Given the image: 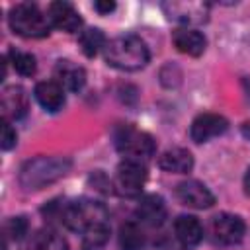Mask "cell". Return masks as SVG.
I'll return each mask as SVG.
<instances>
[{
  "instance_id": "6da1fadb",
  "label": "cell",
  "mask_w": 250,
  "mask_h": 250,
  "mask_svg": "<svg viewBox=\"0 0 250 250\" xmlns=\"http://www.w3.org/2000/svg\"><path fill=\"white\" fill-rule=\"evenodd\" d=\"M104 57L105 62L117 70H125V72H133V70H141L143 66H146L150 55H148V47L145 45V41L137 35H119L113 37L111 41H107L105 49H104Z\"/></svg>"
},
{
  "instance_id": "7a4b0ae2",
  "label": "cell",
  "mask_w": 250,
  "mask_h": 250,
  "mask_svg": "<svg viewBox=\"0 0 250 250\" xmlns=\"http://www.w3.org/2000/svg\"><path fill=\"white\" fill-rule=\"evenodd\" d=\"M70 166L72 162L64 156H37L21 166L20 184L25 189H41L66 176Z\"/></svg>"
},
{
  "instance_id": "3957f363",
  "label": "cell",
  "mask_w": 250,
  "mask_h": 250,
  "mask_svg": "<svg viewBox=\"0 0 250 250\" xmlns=\"http://www.w3.org/2000/svg\"><path fill=\"white\" fill-rule=\"evenodd\" d=\"M107 209L94 199H78L61 209V221L74 232H88L96 227L107 225Z\"/></svg>"
},
{
  "instance_id": "277c9868",
  "label": "cell",
  "mask_w": 250,
  "mask_h": 250,
  "mask_svg": "<svg viewBox=\"0 0 250 250\" xmlns=\"http://www.w3.org/2000/svg\"><path fill=\"white\" fill-rule=\"evenodd\" d=\"M8 23H10V27H12L14 33H18L21 37H27V39L47 37L51 33V25H53L51 20H49V16H45L31 2L16 4L10 10Z\"/></svg>"
},
{
  "instance_id": "5b68a950",
  "label": "cell",
  "mask_w": 250,
  "mask_h": 250,
  "mask_svg": "<svg viewBox=\"0 0 250 250\" xmlns=\"http://www.w3.org/2000/svg\"><path fill=\"white\" fill-rule=\"evenodd\" d=\"M115 148L121 154H125V158H135L145 162L154 154L156 145L148 133L139 131L131 125H121L115 131Z\"/></svg>"
},
{
  "instance_id": "8992f818",
  "label": "cell",
  "mask_w": 250,
  "mask_h": 250,
  "mask_svg": "<svg viewBox=\"0 0 250 250\" xmlns=\"http://www.w3.org/2000/svg\"><path fill=\"white\" fill-rule=\"evenodd\" d=\"M146 178H148V172H146L145 162L135 160V158H125L117 166L115 184H117V188H119L121 193H125V195H137V193H141Z\"/></svg>"
},
{
  "instance_id": "52a82bcc",
  "label": "cell",
  "mask_w": 250,
  "mask_h": 250,
  "mask_svg": "<svg viewBox=\"0 0 250 250\" xmlns=\"http://www.w3.org/2000/svg\"><path fill=\"white\" fill-rule=\"evenodd\" d=\"M162 8L168 20H174L184 25L203 23L207 21V14H209V4L203 2H166L162 4Z\"/></svg>"
},
{
  "instance_id": "ba28073f",
  "label": "cell",
  "mask_w": 250,
  "mask_h": 250,
  "mask_svg": "<svg viewBox=\"0 0 250 250\" xmlns=\"http://www.w3.org/2000/svg\"><path fill=\"white\" fill-rule=\"evenodd\" d=\"M229 129V121L219 113H199L189 127V137L195 143H207Z\"/></svg>"
},
{
  "instance_id": "9c48e42d",
  "label": "cell",
  "mask_w": 250,
  "mask_h": 250,
  "mask_svg": "<svg viewBox=\"0 0 250 250\" xmlns=\"http://www.w3.org/2000/svg\"><path fill=\"white\" fill-rule=\"evenodd\" d=\"M176 199L182 205L193 207V209H209L215 203V195L209 191V188L197 180H186L178 184L176 188Z\"/></svg>"
},
{
  "instance_id": "30bf717a",
  "label": "cell",
  "mask_w": 250,
  "mask_h": 250,
  "mask_svg": "<svg viewBox=\"0 0 250 250\" xmlns=\"http://www.w3.org/2000/svg\"><path fill=\"white\" fill-rule=\"evenodd\" d=\"M213 234L221 244H238L244 238L246 232V225L238 215L232 213H221L213 219Z\"/></svg>"
},
{
  "instance_id": "8fae6325",
  "label": "cell",
  "mask_w": 250,
  "mask_h": 250,
  "mask_svg": "<svg viewBox=\"0 0 250 250\" xmlns=\"http://www.w3.org/2000/svg\"><path fill=\"white\" fill-rule=\"evenodd\" d=\"M49 20L55 27L66 31V33H76L82 27V18L76 12V8L70 2H53L49 6Z\"/></svg>"
},
{
  "instance_id": "7c38bea8",
  "label": "cell",
  "mask_w": 250,
  "mask_h": 250,
  "mask_svg": "<svg viewBox=\"0 0 250 250\" xmlns=\"http://www.w3.org/2000/svg\"><path fill=\"white\" fill-rule=\"evenodd\" d=\"M0 105L6 119H21L29 107L25 90L21 86H6L0 96Z\"/></svg>"
},
{
  "instance_id": "4fadbf2b",
  "label": "cell",
  "mask_w": 250,
  "mask_h": 250,
  "mask_svg": "<svg viewBox=\"0 0 250 250\" xmlns=\"http://www.w3.org/2000/svg\"><path fill=\"white\" fill-rule=\"evenodd\" d=\"M172 41L180 53L189 55V57H199L207 45L203 33L197 29H191V27H178L172 33Z\"/></svg>"
},
{
  "instance_id": "5bb4252c",
  "label": "cell",
  "mask_w": 250,
  "mask_h": 250,
  "mask_svg": "<svg viewBox=\"0 0 250 250\" xmlns=\"http://www.w3.org/2000/svg\"><path fill=\"white\" fill-rule=\"evenodd\" d=\"M137 219L145 225L158 227L166 219V203L160 195H145L137 205Z\"/></svg>"
},
{
  "instance_id": "9a60e30c",
  "label": "cell",
  "mask_w": 250,
  "mask_h": 250,
  "mask_svg": "<svg viewBox=\"0 0 250 250\" xmlns=\"http://www.w3.org/2000/svg\"><path fill=\"white\" fill-rule=\"evenodd\" d=\"M35 100L41 104V107H45L47 111L55 113L64 105V92L62 86L57 80H43L35 86L33 90Z\"/></svg>"
},
{
  "instance_id": "2e32d148",
  "label": "cell",
  "mask_w": 250,
  "mask_h": 250,
  "mask_svg": "<svg viewBox=\"0 0 250 250\" xmlns=\"http://www.w3.org/2000/svg\"><path fill=\"white\" fill-rule=\"evenodd\" d=\"M158 166L170 174H188L193 168V156L189 150L174 146V148H168L160 154Z\"/></svg>"
},
{
  "instance_id": "e0dca14e",
  "label": "cell",
  "mask_w": 250,
  "mask_h": 250,
  "mask_svg": "<svg viewBox=\"0 0 250 250\" xmlns=\"http://www.w3.org/2000/svg\"><path fill=\"white\" fill-rule=\"evenodd\" d=\"M174 230H176L178 240L184 246H195L203 238V227H201L199 219L193 215H180L174 221Z\"/></svg>"
},
{
  "instance_id": "ac0fdd59",
  "label": "cell",
  "mask_w": 250,
  "mask_h": 250,
  "mask_svg": "<svg viewBox=\"0 0 250 250\" xmlns=\"http://www.w3.org/2000/svg\"><path fill=\"white\" fill-rule=\"evenodd\" d=\"M55 74L59 78V84L68 88V90H72V92H78L86 84L84 68L74 64L72 61H59L57 66H55Z\"/></svg>"
},
{
  "instance_id": "d6986e66",
  "label": "cell",
  "mask_w": 250,
  "mask_h": 250,
  "mask_svg": "<svg viewBox=\"0 0 250 250\" xmlns=\"http://www.w3.org/2000/svg\"><path fill=\"white\" fill-rule=\"evenodd\" d=\"M145 234L137 223H123L119 229V250H143Z\"/></svg>"
},
{
  "instance_id": "ffe728a7",
  "label": "cell",
  "mask_w": 250,
  "mask_h": 250,
  "mask_svg": "<svg viewBox=\"0 0 250 250\" xmlns=\"http://www.w3.org/2000/svg\"><path fill=\"white\" fill-rule=\"evenodd\" d=\"M105 45H107L105 35L98 27H90V29H86V31L80 33V47H82V53L86 57L98 55V51L100 49H105Z\"/></svg>"
},
{
  "instance_id": "44dd1931",
  "label": "cell",
  "mask_w": 250,
  "mask_h": 250,
  "mask_svg": "<svg viewBox=\"0 0 250 250\" xmlns=\"http://www.w3.org/2000/svg\"><path fill=\"white\" fill-rule=\"evenodd\" d=\"M8 61L12 62L14 70L21 76H33L35 70H37V62H35V57L31 53H25V51H16V49H10L8 51Z\"/></svg>"
},
{
  "instance_id": "7402d4cb",
  "label": "cell",
  "mask_w": 250,
  "mask_h": 250,
  "mask_svg": "<svg viewBox=\"0 0 250 250\" xmlns=\"http://www.w3.org/2000/svg\"><path fill=\"white\" fill-rule=\"evenodd\" d=\"M33 250H68V244L61 234L53 230H43L35 236Z\"/></svg>"
},
{
  "instance_id": "603a6c76",
  "label": "cell",
  "mask_w": 250,
  "mask_h": 250,
  "mask_svg": "<svg viewBox=\"0 0 250 250\" xmlns=\"http://www.w3.org/2000/svg\"><path fill=\"white\" fill-rule=\"evenodd\" d=\"M107 234H109L107 225H102V227H96V229L84 232V248L86 250H96V248L104 246L105 240H107Z\"/></svg>"
},
{
  "instance_id": "cb8c5ba5",
  "label": "cell",
  "mask_w": 250,
  "mask_h": 250,
  "mask_svg": "<svg viewBox=\"0 0 250 250\" xmlns=\"http://www.w3.org/2000/svg\"><path fill=\"white\" fill-rule=\"evenodd\" d=\"M6 232L14 240L23 238V234L27 232V221H25V217H14V219H10L8 225H6Z\"/></svg>"
},
{
  "instance_id": "d4e9b609",
  "label": "cell",
  "mask_w": 250,
  "mask_h": 250,
  "mask_svg": "<svg viewBox=\"0 0 250 250\" xmlns=\"http://www.w3.org/2000/svg\"><path fill=\"white\" fill-rule=\"evenodd\" d=\"M16 141H18L16 131L12 129V125L8 123V119H4V121H2V139H0L2 150H10L12 146H16Z\"/></svg>"
},
{
  "instance_id": "484cf974",
  "label": "cell",
  "mask_w": 250,
  "mask_h": 250,
  "mask_svg": "<svg viewBox=\"0 0 250 250\" xmlns=\"http://www.w3.org/2000/svg\"><path fill=\"white\" fill-rule=\"evenodd\" d=\"M94 10L98 12V14H109V12H113L115 10V2H94Z\"/></svg>"
},
{
  "instance_id": "4316f807",
  "label": "cell",
  "mask_w": 250,
  "mask_h": 250,
  "mask_svg": "<svg viewBox=\"0 0 250 250\" xmlns=\"http://www.w3.org/2000/svg\"><path fill=\"white\" fill-rule=\"evenodd\" d=\"M244 191L250 195V168H248L246 174H244Z\"/></svg>"
}]
</instances>
